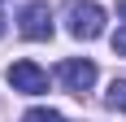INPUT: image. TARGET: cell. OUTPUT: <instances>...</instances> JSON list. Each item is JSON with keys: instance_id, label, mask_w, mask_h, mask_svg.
<instances>
[{"instance_id": "1", "label": "cell", "mask_w": 126, "mask_h": 122, "mask_svg": "<svg viewBox=\"0 0 126 122\" xmlns=\"http://www.w3.org/2000/svg\"><path fill=\"white\" fill-rule=\"evenodd\" d=\"M65 26L74 39H100L104 35V9L91 0H70L65 4Z\"/></svg>"}, {"instance_id": "2", "label": "cell", "mask_w": 126, "mask_h": 122, "mask_svg": "<svg viewBox=\"0 0 126 122\" xmlns=\"http://www.w3.org/2000/svg\"><path fill=\"white\" fill-rule=\"evenodd\" d=\"M57 79L65 83V92L83 96V92H91V87H96V61L70 57V61H61V65H57Z\"/></svg>"}, {"instance_id": "3", "label": "cell", "mask_w": 126, "mask_h": 122, "mask_svg": "<svg viewBox=\"0 0 126 122\" xmlns=\"http://www.w3.org/2000/svg\"><path fill=\"white\" fill-rule=\"evenodd\" d=\"M4 79H9V87L22 92V96H39V92H48V70H39L35 61H13Z\"/></svg>"}, {"instance_id": "4", "label": "cell", "mask_w": 126, "mask_h": 122, "mask_svg": "<svg viewBox=\"0 0 126 122\" xmlns=\"http://www.w3.org/2000/svg\"><path fill=\"white\" fill-rule=\"evenodd\" d=\"M22 35L35 39V44L52 39V9L44 4V0H31V4L22 9Z\"/></svg>"}, {"instance_id": "5", "label": "cell", "mask_w": 126, "mask_h": 122, "mask_svg": "<svg viewBox=\"0 0 126 122\" xmlns=\"http://www.w3.org/2000/svg\"><path fill=\"white\" fill-rule=\"evenodd\" d=\"M104 105H109L113 113H126V79H113V87H109Z\"/></svg>"}, {"instance_id": "6", "label": "cell", "mask_w": 126, "mask_h": 122, "mask_svg": "<svg viewBox=\"0 0 126 122\" xmlns=\"http://www.w3.org/2000/svg\"><path fill=\"white\" fill-rule=\"evenodd\" d=\"M22 122H65V118H61L57 109H31V113H26Z\"/></svg>"}, {"instance_id": "7", "label": "cell", "mask_w": 126, "mask_h": 122, "mask_svg": "<svg viewBox=\"0 0 126 122\" xmlns=\"http://www.w3.org/2000/svg\"><path fill=\"white\" fill-rule=\"evenodd\" d=\"M113 52H122V57H126V26H122V31L113 35Z\"/></svg>"}, {"instance_id": "8", "label": "cell", "mask_w": 126, "mask_h": 122, "mask_svg": "<svg viewBox=\"0 0 126 122\" xmlns=\"http://www.w3.org/2000/svg\"><path fill=\"white\" fill-rule=\"evenodd\" d=\"M117 18H122V22H126V0H122V4H117Z\"/></svg>"}, {"instance_id": "9", "label": "cell", "mask_w": 126, "mask_h": 122, "mask_svg": "<svg viewBox=\"0 0 126 122\" xmlns=\"http://www.w3.org/2000/svg\"><path fill=\"white\" fill-rule=\"evenodd\" d=\"M0 9H4V0H0ZM0 31H4V13H0Z\"/></svg>"}]
</instances>
